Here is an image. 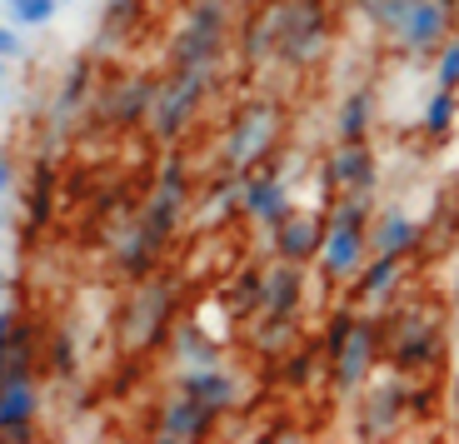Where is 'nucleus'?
<instances>
[{"label": "nucleus", "mask_w": 459, "mask_h": 444, "mask_svg": "<svg viewBox=\"0 0 459 444\" xmlns=\"http://www.w3.org/2000/svg\"><path fill=\"white\" fill-rule=\"evenodd\" d=\"M230 46V0H190L165 40L170 70H215Z\"/></svg>", "instance_id": "nucleus-1"}, {"label": "nucleus", "mask_w": 459, "mask_h": 444, "mask_svg": "<svg viewBox=\"0 0 459 444\" xmlns=\"http://www.w3.org/2000/svg\"><path fill=\"white\" fill-rule=\"evenodd\" d=\"M175 309H180V285L170 274H145L135 280V295L126 300V319H120V344L130 354H145L155 344L170 340L175 330Z\"/></svg>", "instance_id": "nucleus-2"}, {"label": "nucleus", "mask_w": 459, "mask_h": 444, "mask_svg": "<svg viewBox=\"0 0 459 444\" xmlns=\"http://www.w3.org/2000/svg\"><path fill=\"white\" fill-rule=\"evenodd\" d=\"M280 126H285L280 100L255 95L250 105H240V115H235V120L225 126V135H220V165H225V170H235V175L264 165V160H270V150L280 145Z\"/></svg>", "instance_id": "nucleus-3"}, {"label": "nucleus", "mask_w": 459, "mask_h": 444, "mask_svg": "<svg viewBox=\"0 0 459 444\" xmlns=\"http://www.w3.org/2000/svg\"><path fill=\"white\" fill-rule=\"evenodd\" d=\"M330 46V5L325 0H275V65L305 70Z\"/></svg>", "instance_id": "nucleus-4"}, {"label": "nucleus", "mask_w": 459, "mask_h": 444, "mask_svg": "<svg viewBox=\"0 0 459 444\" xmlns=\"http://www.w3.org/2000/svg\"><path fill=\"white\" fill-rule=\"evenodd\" d=\"M190 205H195V175H190V160L170 145L165 165L155 170V185H150L145 205H140V220H145V230L155 239L170 245L185 230V220H190Z\"/></svg>", "instance_id": "nucleus-5"}, {"label": "nucleus", "mask_w": 459, "mask_h": 444, "mask_svg": "<svg viewBox=\"0 0 459 444\" xmlns=\"http://www.w3.org/2000/svg\"><path fill=\"white\" fill-rule=\"evenodd\" d=\"M215 91V70H170L155 91V110H150V135L160 145H180L185 130L195 126V115L205 110V95Z\"/></svg>", "instance_id": "nucleus-6"}, {"label": "nucleus", "mask_w": 459, "mask_h": 444, "mask_svg": "<svg viewBox=\"0 0 459 444\" xmlns=\"http://www.w3.org/2000/svg\"><path fill=\"white\" fill-rule=\"evenodd\" d=\"M155 91L160 80L155 75H120L110 80L105 91H95L91 100V115L110 130H135V126H150V110H155Z\"/></svg>", "instance_id": "nucleus-7"}, {"label": "nucleus", "mask_w": 459, "mask_h": 444, "mask_svg": "<svg viewBox=\"0 0 459 444\" xmlns=\"http://www.w3.org/2000/svg\"><path fill=\"white\" fill-rule=\"evenodd\" d=\"M91 100H95V56H75L60 75L56 95H50V135H70V126L91 120Z\"/></svg>", "instance_id": "nucleus-8"}, {"label": "nucleus", "mask_w": 459, "mask_h": 444, "mask_svg": "<svg viewBox=\"0 0 459 444\" xmlns=\"http://www.w3.org/2000/svg\"><path fill=\"white\" fill-rule=\"evenodd\" d=\"M455 25H459V11L449 5V0H414V11H410V21L400 25L394 46H400V56L425 60V56H435V50L445 46Z\"/></svg>", "instance_id": "nucleus-9"}, {"label": "nucleus", "mask_w": 459, "mask_h": 444, "mask_svg": "<svg viewBox=\"0 0 459 444\" xmlns=\"http://www.w3.org/2000/svg\"><path fill=\"white\" fill-rule=\"evenodd\" d=\"M35 414H40V385L30 365H11L0 379V440H35Z\"/></svg>", "instance_id": "nucleus-10"}, {"label": "nucleus", "mask_w": 459, "mask_h": 444, "mask_svg": "<svg viewBox=\"0 0 459 444\" xmlns=\"http://www.w3.org/2000/svg\"><path fill=\"white\" fill-rule=\"evenodd\" d=\"M325 190H379V155L369 140H334L320 165Z\"/></svg>", "instance_id": "nucleus-11"}, {"label": "nucleus", "mask_w": 459, "mask_h": 444, "mask_svg": "<svg viewBox=\"0 0 459 444\" xmlns=\"http://www.w3.org/2000/svg\"><path fill=\"white\" fill-rule=\"evenodd\" d=\"M439 350H445V335H439V319L420 315V309H410V315H400V325H394L390 335V365L394 370H429L439 360Z\"/></svg>", "instance_id": "nucleus-12"}, {"label": "nucleus", "mask_w": 459, "mask_h": 444, "mask_svg": "<svg viewBox=\"0 0 459 444\" xmlns=\"http://www.w3.org/2000/svg\"><path fill=\"white\" fill-rule=\"evenodd\" d=\"M240 215L255 220L260 230H275L280 220L290 215V185L280 170L270 165H255V170L240 175Z\"/></svg>", "instance_id": "nucleus-13"}, {"label": "nucleus", "mask_w": 459, "mask_h": 444, "mask_svg": "<svg viewBox=\"0 0 459 444\" xmlns=\"http://www.w3.org/2000/svg\"><path fill=\"white\" fill-rule=\"evenodd\" d=\"M379 335H385L379 319H359L355 340L344 344L340 360H330V389L340 399H355L359 389L369 385V365H375V354H379Z\"/></svg>", "instance_id": "nucleus-14"}, {"label": "nucleus", "mask_w": 459, "mask_h": 444, "mask_svg": "<svg viewBox=\"0 0 459 444\" xmlns=\"http://www.w3.org/2000/svg\"><path fill=\"white\" fill-rule=\"evenodd\" d=\"M365 420H359V434L365 440H385V434L400 430V420L410 414V385H404V370H394V375L375 379V385H365Z\"/></svg>", "instance_id": "nucleus-15"}, {"label": "nucleus", "mask_w": 459, "mask_h": 444, "mask_svg": "<svg viewBox=\"0 0 459 444\" xmlns=\"http://www.w3.org/2000/svg\"><path fill=\"white\" fill-rule=\"evenodd\" d=\"M160 260H165V239L150 235L140 215H130L126 225H120V235L110 239V265L126 274L130 285L145 280V274H155V270H160Z\"/></svg>", "instance_id": "nucleus-16"}, {"label": "nucleus", "mask_w": 459, "mask_h": 444, "mask_svg": "<svg viewBox=\"0 0 459 444\" xmlns=\"http://www.w3.org/2000/svg\"><path fill=\"white\" fill-rule=\"evenodd\" d=\"M215 424H220V410H210V405H200V399H190V395H180V389H175V395L160 405L155 440L195 444V440H205V434H215Z\"/></svg>", "instance_id": "nucleus-17"}, {"label": "nucleus", "mask_w": 459, "mask_h": 444, "mask_svg": "<svg viewBox=\"0 0 459 444\" xmlns=\"http://www.w3.org/2000/svg\"><path fill=\"white\" fill-rule=\"evenodd\" d=\"M365 260H369V230H344V225L325 230V245H320V255H315L325 280L344 285V280H355V274L365 270Z\"/></svg>", "instance_id": "nucleus-18"}, {"label": "nucleus", "mask_w": 459, "mask_h": 444, "mask_svg": "<svg viewBox=\"0 0 459 444\" xmlns=\"http://www.w3.org/2000/svg\"><path fill=\"white\" fill-rule=\"evenodd\" d=\"M175 389L190 395V399H200V405H210V410H220V414H230L245 399V385H240V375H235L230 365L180 370V375H175Z\"/></svg>", "instance_id": "nucleus-19"}, {"label": "nucleus", "mask_w": 459, "mask_h": 444, "mask_svg": "<svg viewBox=\"0 0 459 444\" xmlns=\"http://www.w3.org/2000/svg\"><path fill=\"white\" fill-rule=\"evenodd\" d=\"M325 220L315 215V210H290L285 220H280L275 230H270V239H275V255L280 260H295V265H310L315 255H320L325 245Z\"/></svg>", "instance_id": "nucleus-20"}, {"label": "nucleus", "mask_w": 459, "mask_h": 444, "mask_svg": "<svg viewBox=\"0 0 459 444\" xmlns=\"http://www.w3.org/2000/svg\"><path fill=\"white\" fill-rule=\"evenodd\" d=\"M420 239H425V225L400 205L375 210V220H369V250H379V255H400L404 260V255L420 250Z\"/></svg>", "instance_id": "nucleus-21"}, {"label": "nucleus", "mask_w": 459, "mask_h": 444, "mask_svg": "<svg viewBox=\"0 0 459 444\" xmlns=\"http://www.w3.org/2000/svg\"><path fill=\"white\" fill-rule=\"evenodd\" d=\"M299 305H305V265L275 260L270 270H264V309H260V315H285V319H295Z\"/></svg>", "instance_id": "nucleus-22"}, {"label": "nucleus", "mask_w": 459, "mask_h": 444, "mask_svg": "<svg viewBox=\"0 0 459 444\" xmlns=\"http://www.w3.org/2000/svg\"><path fill=\"white\" fill-rule=\"evenodd\" d=\"M379 120V95L369 85H355V91H344L340 105H334V140H369Z\"/></svg>", "instance_id": "nucleus-23"}, {"label": "nucleus", "mask_w": 459, "mask_h": 444, "mask_svg": "<svg viewBox=\"0 0 459 444\" xmlns=\"http://www.w3.org/2000/svg\"><path fill=\"white\" fill-rule=\"evenodd\" d=\"M170 360L175 370H205V365H225V350H220L215 335H205L195 319H185L170 330Z\"/></svg>", "instance_id": "nucleus-24"}, {"label": "nucleus", "mask_w": 459, "mask_h": 444, "mask_svg": "<svg viewBox=\"0 0 459 444\" xmlns=\"http://www.w3.org/2000/svg\"><path fill=\"white\" fill-rule=\"evenodd\" d=\"M400 280H404V260H400V255H379L375 250L365 260V270L355 274V300H359V305H385Z\"/></svg>", "instance_id": "nucleus-25"}, {"label": "nucleus", "mask_w": 459, "mask_h": 444, "mask_svg": "<svg viewBox=\"0 0 459 444\" xmlns=\"http://www.w3.org/2000/svg\"><path fill=\"white\" fill-rule=\"evenodd\" d=\"M230 215H240V175L220 165V175H210V185L200 190V220H230Z\"/></svg>", "instance_id": "nucleus-26"}, {"label": "nucleus", "mask_w": 459, "mask_h": 444, "mask_svg": "<svg viewBox=\"0 0 459 444\" xmlns=\"http://www.w3.org/2000/svg\"><path fill=\"white\" fill-rule=\"evenodd\" d=\"M459 126V91H449V85H435L425 100V110H420V130H425L429 140H449Z\"/></svg>", "instance_id": "nucleus-27"}, {"label": "nucleus", "mask_w": 459, "mask_h": 444, "mask_svg": "<svg viewBox=\"0 0 459 444\" xmlns=\"http://www.w3.org/2000/svg\"><path fill=\"white\" fill-rule=\"evenodd\" d=\"M250 350L264 354V360H280V354H290V350H295V319L264 315L260 325H255V335H250Z\"/></svg>", "instance_id": "nucleus-28"}, {"label": "nucleus", "mask_w": 459, "mask_h": 444, "mask_svg": "<svg viewBox=\"0 0 459 444\" xmlns=\"http://www.w3.org/2000/svg\"><path fill=\"white\" fill-rule=\"evenodd\" d=\"M50 200H56V165L40 155L35 160V170H30V195H25V215H30V225H46L50 220Z\"/></svg>", "instance_id": "nucleus-29"}, {"label": "nucleus", "mask_w": 459, "mask_h": 444, "mask_svg": "<svg viewBox=\"0 0 459 444\" xmlns=\"http://www.w3.org/2000/svg\"><path fill=\"white\" fill-rule=\"evenodd\" d=\"M355 11H359V21H365V25H375V30H385L394 40L400 25L410 21L414 0H355Z\"/></svg>", "instance_id": "nucleus-30"}, {"label": "nucleus", "mask_w": 459, "mask_h": 444, "mask_svg": "<svg viewBox=\"0 0 459 444\" xmlns=\"http://www.w3.org/2000/svg\"><path fill=\"white\" fill-rule=\"evenodd\" d=\"M140 11H145V0H105V15H100V35H95V50L115 46L120 35L130 30V25L140 21Z\"/></svg>", "instance_id": "nucleus-31"}, {"label": "nucleus", "mask_w": 459, "mask_h": 444, "mask_svg": "<svg viewBox=\"0 0 459 444\" xmlns=\"http://www.w3.org/2000/svg\"><path fill=\"white\" fill-rule=\"evenodd\" d=\"M240 50H245V65H264V60H275V5H264V11L250 21Z\"/></svg>", "instance_id": "nucleus-32"}, {"label": "nucleus", "mask_w": 459, "mask_h": 444, "mask_svg": "<svg viewBox=\"0 0 459 444\" xmlns=\"http://www.w3.org/2000/svg\"><path fill=\"white\" fill-rule=\"evenodd\" d=\"M355 330H359V315L355 309H330V319H325V335H320V360L330 365V360H340L344 354V344L355 340Z\"/></svg>", "instance_id": "nucleus-33"}, {"label": "nucleus", "mask_w": 459, "mask_h": 444, "mask_svg": "<svg viewBox=\"0 0 459 444\" xmlns=\"http://www.w3.org/2000/svg\"><path fill=\"white\" fill-rule=\"evenodd\" d=\"M0 5H5V21L21 30H40L65 11V0H0Z\"/></svg>", "instance_id": "nucleus-34"}, {"label": "nucleus", "mask_w": 459, "mask_h": 444, "mask_svg": "<svg viewBox=\"0 0 459 444\" xmlns=\"http://www.w3.org/2000/svg\"><path fill=\"white\" fill-rule=\"evenodd\" d=\"M50 375H56V379H75V375H81V340H75V330H56V335H50Z\"/></svg>", "instance_id": "nucleus-35"}, {"label": "nucleus", "mask_w": 459, "mask_h": 444, "mask_svg": "<svg viewBox=\"0 0 459 444\" xmlns=\"http://www.w3.org/2000/svg\"><path fill=\"white\" fill-rule=\"evenodd\" d=\"M235 305L260 315L264 309V270H245L240 280H235Z\"/></svg>", "instance_id": "nucleus-36"}, {"label": "nucleus", "mask_w": 459, "mask_h": 444, "mask_svg": "<svg viewBox=\"0 0 459 444\" xmlns=\"http://www.w3.org/2000/svg\"><path fill=\"white\" fill-rule=\"evenodd\" d=\"M435 85L459 91V35H449L445 46L435 50Z\"/></svg>", "instance_id": "nucleus-37"}, {"label": "nucleus", "mask_w": 459, "mask_h": 444, "mask_svg": "<svg viewBox=\"0 0 459 444\" xmlns=\"http://www.w3.org/2000/svg\"><path fill=\"white\" fill-rule=\"evenodd\" d=\"M21 50H25V40H21V25L0 21V56H5V60H15Z\"/></svg>", "instance_id": "nucleus-38"}, {"label": "nucleus", "mask_w": 459, "mask_h": 444, "mask_svg": "<svg viewBox=\"0 0 459 444\" xmlns=\"http://www.w3.org/2000/svg\"><path fill=\"white\" fill-rule=\"evenodd\" d=\"M11 185H15V165L5 160V150H0V200L11 195Z\"/></svg>", "instance_id": "nucleus-39"}, {"label": "nucleus", "mask_w": 459, "mask_h": 444, "mask_svg": "<svg viewBox=\"0 0 459 444\" xmlns=\"http://www.w3.org/2000/svg\"><path fill=\"white\" fill-rule=\"evenodd\" d=\"M449 309L459 315V265H455V280H449Z\"/></svg>", "instance_id": "nucleus-40"}, {"label": "nucleus", "mask_w": 459, "mask_h": 444, "mask_svg": "<svg viewBox=\"0 0 459 444\" xmlns=\"http://www.w3.org/2000/svg\"><path fill=\"white\" fill-rule=\"evenodd\" d=\"M5 80H11V60L0 56V91H5Z\"/></svg>", "instance_id": "nucleus-41"}, {"label": "nucleus", "mask_w": 459, "mask_h": 444, "mask_svg": "<svg viewBox=\"0 0 459 444\" xmlns=\"http://www.w3.org/2000/svg\"><path fill=\"white\" fill-rule=\"evenodd\" d=\"M5 230H11V210L0 205V235H5Z\"/></svg>", "instance_id": "nucleus-42"}, {"label": "nucleus", "mask_w": 459, "mask_h": 444, "mask_svg": "<svg viewBox=\"0 0 459 444\" xmlns=\"http://www.w3.org/2000/svg\"><path fill=\"white\" fill-rule=\"evenodd\" d=\"M5 290H11V280H5V270H0V300H5Z\"/></svg>", "instance_id": "nucleus-43"}, {"label": "nucleus", "mask_w": 459, "mask_h": 444, "mask_svg": "<svg viewBox=\"0 0 459 444\" xmlns=\"http://www.w3.org/2000/svg\"><path fill=\"white\" fill-rule=\"evenodd\" d=\"M455 395H459V375H455Z\"/></svg>", "instance_id": "nucleus-44"}, {"label": "nucleus", "mask_w": 459, "mask_h": 444, "mask_svg": "<svg viewBox=\"0 0 459 444\" xmlns=\"http://www.w3.org/2000/svg\"><path fill=\"white\" fill-rule=\"evenodd\" d=\"M0 11H5V5H0Z\"/></svg>", "instance_id": "nucleus-45"}, {"label": "nucleus", "mask_w": 459, "mask_h": 444, "mask_svg": "<svg viewBox=\"0 0 459 444\" xmlns=\"http://www.w3.org/2000/svg\"><path fill=\"white\" fill-rule=\"evenodd\" d=\"M0 255H5V250H0Z\"/></svg>", "instance_id": "nucleus-46"}]
</instances>
